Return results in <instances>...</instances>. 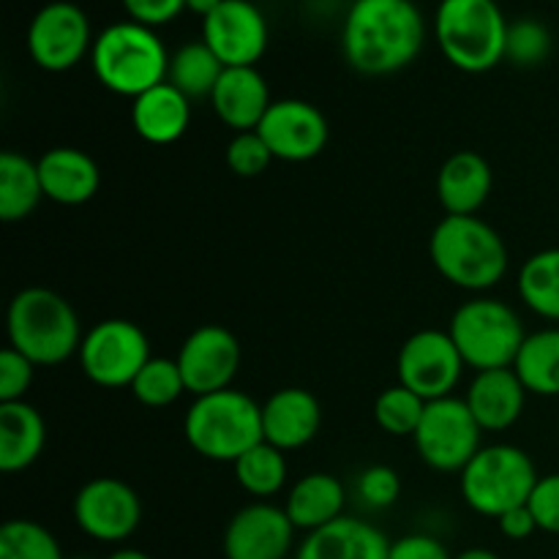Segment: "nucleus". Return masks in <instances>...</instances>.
Instances as JSON below:
<instances>
[{
	"mask_svg": "<svg viewBox=\"0 0 559 559\" xmlns=\"http://www.w3.org/2000/svg\"><path fill=\"white\" fill-rule=\"evenodd\" d=\"M426 22L413 0H355L344 16L342 52L358 74L388 76L415 63Z\"/></svg>",
	"mask_w": 559,
	"mask_h": 559,
	"instance_id": "obj_1",
	"label": "nucleus"
},
{
	"mask_svg": "<svg viewBox=\"0 0 559 559\" xmlns=\"http://www.w3.org/2000/svg\"><path fill=\"white\" fill-rule=\"evenodd\" d=\"M9 347L33 366H60L80 355L82 333L74 306L47 287H25L11 298L5 311Z\"/></svg>",
	"mask_w": 559,
	"mask_h": 559,
	"instance_id": "obj_2",
	"label": "nucleus"
},
{
	"mask_svg": "<svg viewBox=\"0 0 559 559\" xmlns=\"http://www.w3.org/2000/svg\"><path fill=\"white\" fill-rule=\"evenodd\" d=\"M431 265L445 282L467 293L497 287L508 271L502 235L480 216H445L429 238Z\"/></svg>",
	"mask_w": 559,
	"mask_h": 559,
	"instance_id": "obj_3",
	"label": "nucleus"
},
{
	"mask_svg": "<svg viewBox=\"0 0 559 559\" xmlns=\"http://www.w3.org/2000/svg\"><path fill=\"white\" fill-rule=\"evenodd\" d=\"M91 66L109 93L136 98L167 82L169 52L153 27L123 20L98 33L91 49Z\"/></svg>",
	"mask_w": 559,
	"mask_h": 559,
	"instance_id": "obj_4",
	"label": "nucleus"
},
{
	"mask_svg": "<svg viewBox=\"0 0 559 559\" xmlns=\"http://www.w3.org/2000/svg\"><path fill=\"white\" fill-rule=\"evenodd\" d=\"M183 437L197 456L235 464L257 442L265 440L262 407L235 388L197 396L186 409Z\"/></svg>",
	"mask_w": 559,
	"mask_h": 559,
	"instance_id": "obj_5",
	"label": "nucleus"
},
{
	"mask_svg": "<svg viewBox=\"0 0 559 559\" xmlns=\"http://www.w3.org/2000/svg\"><path fill=\"white\" fill-rule=\"evenodd\" d=\"M508 27L497 0H442L435 33L442 55L464 74H486L506 60Z\"/></svg>",
	"mask_w": 559,
	"mask_h": 559,
	"instance_id": "obj_6",
	"label": "nucleus"
},
{
	"mask_svg": "<svg viewBox=\"0 0 559 559\" xmlns=\"http://www.w3.org/2000/svg\"><path fill=\"white\" fill-rule=\"evenodd\" d=\"M448 333L464 364L475 371L513 369L519 349L527 338L516 309L506 300L484 295L469 298L453 311Z\"/></svg>",
	"mask_w": 559,
	"mask_h": 559,
	"instance_id": "obj_7",
	"label": "nucleus"
},
{
	"mask_svg": "<svg viewBox=\"0 0 559 559\" xmlns=\"http://www.w3.org/2000/svg\"><path fill=\"white\" fill-rule=\"evenodd\" d=\"M459 475L464 502L489 519H500L513 508L527 506L540 478L530 453L508 442L484 445Z\"/></svg>",
	"mask_w": 559,
	"mask_h": 559,
	"instance_id": "obj_8",
	"label": "nucleus"
},
{
	"mask_svg": "<svg viewBox=\"0 0 559 559\" xmlns=\"http://www.w3.org/2000/svg\"><path fill=\"white\" fill-rule=\"evenodd\" d=\"M82 374L98 388H131L142 366L153 358L145 331L131 320H102L85 333L80 347Z\"/></svg>",
	"mask_w": 559,
	"mask_h": 559,
	"instance_id": "obj_9",
	"label": "nucleus"
},
{
	"mask_svg": "<svg viewBox=\"0 0 559 559\" xmlns=\"http://www.w3.org/2000/svg\"><path fill=\"white\" fill-rule=\"evenodd\" d=\"M484 429L469 413L467 402L456 396L426 404L424 420L415 431V448L426 467L437 473H462L480 451Z\"/></svg>",
	"mask_w": 559,
	"mask_h": 559,
	"instance_id": "obj_10",
	"label": "nucleus"
},
{
	"mask_svg": "<svg viewBox=\"0 0 559 559\" xmlns=\"http://www.w3.org/2000/svg\"><path fill=\"white\" fill-rule=\"evenodd\" d=\"M464 369H467V364L459 355L451 333L435 331V328L413 333L402 344L396 358L399 385L418 393L424 402L453 396V391L462 382Z\"/></svg>",
	"mask_w": 559,
	"mask_h": 559,
	"instance_id": "obj_11",
	"label": "nucleus"
},
{
	"mask_svg": "<svg viewBox=\"0 0 559 559\" xmlns=\"http://www.w3.org/2000/svg\"><path fill=\"white\" fill-rule=\"evenodd\" d=\"M93 27L91 16L69 0H52L41 5L27 27V52L44 71H69L91 55Z\"/></svg>",
	"mask_w": 559,
	"mask_h": 559,
	"instance_id": "obj_12",
	"label": "nucleus"
},
{
	"mask_svg": "<svg viewBox=\"0 0 559 559\" xmlns=\"http://www.w3.org/2000/svg\"><path fill=\"white\" fill-rule=\"evenodd\" d=\"M74 522L98 544H123L142 522L140 495L120 478H93L76 491Z\"/></svg>",
	"mask_w": 559,
	"mask_h": 559,
	"instance_id": "obj_13",
	"label": "nucleus"
},
{
	"mask_svg": "<svg viewBox=\"0 0 559 559\" xmlns=\"http://www.w3.org/2000/svg\"><path fill=\"white\" fill-rule=\"evenodd\" d=\"M180 374L191 396H207L233 388L243 349L238 336L224 325H200L186 336L178 353Z\"/></svg>",
	"mask_w": 559,
	"mask_h": 559,
	"instance_id": "obj_14",
	"label": "nucleus"
},
{
	"mask_svg": "<svg viewBox=\"0 0 559 559\" xmlns=\"http://www.w3.org/2000/svg\"><path fill=\"white\" fill-rule=\"evenodd\" d=\"M257 134L271 147L273 158L289 164L311 162L331 140V126L320 107L304 98H278L271 104Z\"/></svg>",
	"mask_w": 559,
	"mask_h": 559,
	"instance_id": "obj_15",
	"label": "nucleus"
},
{
	"mask_svg": "<svg viewBox=\"0 0 559 559\" xmlns=\"http://www.w3.org/2000/svg\"><path fill=\"white\" fill-rule=\"evenodd\" d=\"M202 41L224 69L257 66L267 49V20L251 0H224L202 20Z\"/></svg>",
	"mask_w": 559,
	"mask_h": 559,
	"instance_id": "obj_16",
	"label": "nucleus"
},
{
	"mask_svg": "<svg viewBox=\"0 0 559 559\" xmlns=\"http://www.w3.org/2000/svg\"><path fill=\"white\" fill-rule=\"evenodd\" d=\"M295 524L287 511L271 502H251L229 519L224 530L227 559H287L295 544Z\"/></svg>",
	"mask_w": 559,
	"mask_h": 559,
	"instance_id": "obj_17",
	"label": "nucleus"
},
{
	"mask_svg": "<svg viewBox=\"0 0 559 559\" xmlns=\"http://www.w3.org/2000/svg\"><path fill=\"white\" fill-rule=\"evenodd\" d=\"M322 426V407L306 388H282L262 404V437L289 453L306 448Z\"/></svg>",
	"mask_w": 559,
	"mask_h": 559,
	"instance_id": "obj_18",
	"label": "nucleus"
},
{
	"mask_svg": "<svg viewBox=\"0 0 559 559\" xmlns=\"http://www.w3.org/2000/svg\"><path fill=\"white\" fill-rule=\"evenodd\" d=\"M271 87L257 66H240V69H224L216 91L211 96V107L216 118L235 134L240 131H257L265 112L271 109Z\"/></svg>",
	"mask_w": 559,
	"mask_h": 559,
	"instance_id": "obj_19",
	"label": "nucleus"
},
{
	"mask_svg": "<svg viewBox=\"0 0 559 559\" xmlns=\"http://www.w3.org/2000/svg\"><path fill=\"white\" fill-rule=\"evenodd\" d=\"M36 164L44 197L58 202V205H85L96 197L98 186H102L98 164L80 147H49Z\"/></svg>",
	"mask_w": 559,
	"mask_h": 559,
	"instance_id": "obj_20",
	"label": "nucleus"
},
{
	"mask_svg": "<svg viewBox=\"0 0 559 559\" xmlns=\"http://www.w3.org/2000/svg\"><path fill=\"white\" fill-rule=\"evenodd\" d=\"M484 431H506L524 415L527 388L513 369L478 371L464 396Z\"/></svg>",
	"mask_w": 559,
	"mask_h": 559,
	"instance_id": "obj_21",
	"label": "nucleus"
},
{
	"mask_svg": "<svg viewBox=\"0 0 559 559\" xmlns=\"http://www.w3.org/2000/svg\"><path fill=\"white\" fill-rule=\"evenodd\" d=\"M391 540L364 519L342 516L328 527L309 533L295 559H388Z\"/></svg>",
	"mask_w": 559,
	"mask_h": 559,
	"instance_id": "obj_22",
	"label": "nucleus"
},
{
	"mask_svg": "<svg viewBox=\"0 0 559 559\" xmlns=\"http://www.w3.org/2000/svg\"><path fill=\"white\" fill-rule=\"evenodd\" d=\"M495 186L489 162L475 151H459L445 158L437 175V197L448 216H478Z\"/></svg>",
	"mask_w": 559,
	"mask_h": 559,
	"instance_id": "obj_23",
	"label": "nucleus"
},
{
	"mask_svg": "<svg viewBox=\"0 0 559 559\" xmlns=\"http://www.w3.org/2000/svg\"><path fill=\"white\" fill-rule=\"evenodd\" d=\"M191 98L169 82L151 87L131 104V126L151 145H173L189 131Z\"/></svg>",
	"mask_w": 559,
	"mask_h": 559,
	"instance_id": "obj_24",
	"label": "nucleus"
},
{
	"mask_svg": "<svg viewBox=\"0 0 559 559\" xmlns=\"http://www.w3.org/2000/svg\"><path fill=\"white\" fill-rule=\"evenodd\" d=\"M344 506H347V489L331 473L304 475L298 484H293V489L287 491V500H284L289 522L306 535L342 519Z\"/></svg>",
	"mask_w": 559,
	"mask_h": 559,
	"instance_id": "obj_25",
	"label": "nucleus"
},
{
	"mask_svg": "<svg viewBox=\"0 0 559 559\" xmlns=\"http://www.w3.org/2000/svg\"><path fill=\"white\" fill-rule=\"evenodd\" d=\"M47 445L44 415L27 402L0 404V469L22 473L38 462Z\"/></svg>",
	"mask_w": 559,
	"mask_h": 559,
	"instance_id": "obj_26",
	"label": "nucleus"
},
{
	"mask_svg": "<svg viewBox=\"0 0 559 559\" xmlns=\"http://www.w3.org/2000/svg\"><path fill=\"white\" fill-rule=\"evenodd\" d=\"M44 200L38 164L16 151L0 153V218L16 224L31 216Z\"/></svg>",
	"mask_w": 559,
	"mask_h": 559,
	"instance_id": "obj_27",
	"label": "nucleus"
},
{
	"mask_svg": "<svg viewBox=\"0 0 559 559\" xmlns=\"http://www.w3.org/2000/svg\"><path fill=\"white\" fill-rule=\"evenodd\" d=\"M513 371L533 396H559V328L527 333Z\"/></svg>",
	"mask_w": 559,
	"mask_h": 559,
	"instance_id": "obj_28",
	"label": "nucleus"
},
{
	"mask_svg": "<svg viewBox=\"0 0 559 559\" xmlns=\"http://www.w3.org/2000/svg\"><path fill=\"white\" fill-rule=\"evenodd\" d=\"M222 74L224 63L205 41H189L175 49V55H169L167 82L178 87L186 98H211Z\"/></svg>",
	"mask_w": 559,
	"mask_h": 559,
	"instance_id": "obj_29",
	"label": "nucleus"
},
{
	"mask_svg": "<svg viewBox=\"0 0 559 559\" xmlns=\"http://www.w3.org/2000/svg\"><path fill=\"white\" fill-rule=\"evenodd\" d=\"M524 306L544 320L559 322V249L535 251L519 271Z\"/></svg>",
	"mask_w": 559,
	"mask_h": 559,
	"instance_id": "obj_30",
	"label": "nucleus"
},
{
	"mask_svg": "<svg viewBox=\"0 0 559 559\" xmlns=\"http://www.w3.org/2000/svg\"><path fill=\"white\" fill-rule=\"evenodd\" d=\"M233 469L235 480L246 495L267 500V497H276L287 484V453L262 440L251 451H246L233 464Z\"/></svg>",
	"mask_w": 559,
	"mask_h": 559,
	"instance_id": "obj_31",
	"label": "nucleus"
},
{
	"mask_svg": "<svg viewBox=\"0 0 559 559\" xmlns=\"http://www.w3.org/2000/svg\"><path fill=\"white\" fill-rule=\"evenodd\" d=\"M131 393L142 407L164 409L178 402L186 391L183 374H180L178 360L173 358H151L142 366L140 374L131 382Z\"/></svg>",
	"mask_w": 559,
	"mask_h": 559,
	"instance_id": "obj_32",
	"label": "nucleus"
},
{
	"mask_svg": "<svg viewBox=\"0 0 559 559\" xmlns=\"http://www.w3.org/2000/svg\"><path fill=\"white\" fill-rule=\"evenodd\" d=\"M0 559H63V549L44 524L11 519L0 527Z\"/></svg>",
	"mask_w": 559,
	"mask_h": 559,
	"instance_id": "obj_33",
	"label": "nucleus"
},
{
	"mask_svg": "<svg viewBox=\"0 0 559 559\" xmlns=\"http://www.w3.org/2000/svg\"><path fill=\"white\" fill-rule=\"evenodd\" d=\"M426 404L418 393L404 385H391L377 396L374 420L385 435L415 437L420 420H424Z\"/></svg>",
	"mask_w": 559,
	"mask_h": 559,
	"instance_id": "obj_34",
	"label": "nucleus"
},
{
	"mask_svg": "<svg viewBox=\"0 0 559 559\" xmlns=\"http://www.w3.org/2000/svg\"><path fill=\"white\" fill-rule=\"evenodd\" d=\"M551 52V33L538 20H516L508 27L506 60L519 69H535Z\"/></svg>",
	"mask_w": 559,
	"mask_h": 559,
	"instance_id": "obj_35",
	"label": "nucleus"
},
{
	"mask_svg": "<svg viewBox=\"0 0 559 559\" xmlns=\"http://www.w3.org/2000/svg\"><path fill=\"white\" fill-rule=\"evenodd\" d=\"M273 162L271 147L257 131H240L227 145V167L238 178H260Z\"/></svg>",
	"mask_w": 559,
	"mask_h": 559,
	"instance_id": "obj_36",
	"label": "nucleus"
},
{
	"mask_svg": "<svg viewBox=\"0 0 559 559\" xmlns=\"http://www.w3.org/2000/svg\"><path fill=\"white\" fill-rule=\"evenodd\" d=\"M358 497L364 500V506L374 508V511L396 506L402 497V478L393 467L371 464L358 475Z\"/></svg>",
	"mask_w": 559,
	"mask_h": 559,
	"instance_id": "obj_37",
	"label": "nucleus"
},
{
	"mask_svg": "<svg viewBox=\"0 0 559 559\" xmlns=\"http://www.w3.org/2000/svg\"><path fill=\"white\" fill-rule=\"evenodd\" d=\"M33 371L36 366L16 353L14 347H5L0 353V404L25 402V393L33 385Z\"/></svg>",
	"mask_w": 559,
	"mask_h": 559,
	"instance_id": "obj_38",
	"label": "nucleus"
},
{
	"mask_svg": "<svg viewBox=\"0 0 559 559\" xmlns=\"http://www.w3.org/2000/svg\"><path fill=\"white\" fill-rule=\"evenodd\" d=\"M527 508L533 511L538 530L559 535V473L538 478L533 495H530Z\"/></svg>",
	"mask_w": 559,
	"mask_h": 559,
	"instance_id": "obj_39",
	"label": "nucleus"
},
{
	"mask_svg": "<svg viewBox=\"0 0 559 559\" xmlns=\"http://www.w3.org/2000/svg\"><path fill=\"white\" fill-rule=\"evenodd\" d=\"M129 20L147 27H162L186 11V0H120Z\"/></svg>",
	"mask_w": 559,
	"mask_h": 559,
	"instance_id": "obj_40",
	"label": "nucleus"
},
{
	"mask_svg": "<svg viewBox=\"0 0 559 559\" xmlns=\"http://www.w3.org/2000/svg\"><path fill=\"white\" fill-rule=\"evenodd\" d=\"M388 559H453L440 538L426 533H409L391 540Z\"/></svg>",
	"mask_w": 559,
	"mask_h": 559,
	"instance_id": "obj_41",
	"label": "nucleus"
},
{
	"mask_svg": "<svg viewBox=\"0 0 559 559\" xmlns=\"http://www.w3.org/2000/svg\"><path fill=\"white\" fill-rule=\"evenodd\" d=\"M497 524H500V533L506 535L508 540H524L538 530L533 511H530L527 506H519L513 508V511L502 513V516L497 519Z\"/></svg>",
	"mask_w": 559,
	"mask_h": 559,
	"instance_id": "obj_42",
	"label": "nucleus"
},
{
	"mask_svg": "<svg viewBox=\"0 0 559 559\" xmlns=\"http://www.w3.org/2000/svg\"><path fill=\"white\" fill-rule=\"evenodd\" d=\"M224 0H186V11H191V14H200L202 20H205L207 14H213V11L222 5Z\"/></svg>",
	"mask_w": 559,
	"mask_h": 559,
	"instance_id": "obj_43",
	"label": "nucleus"
},
{
	"mask_svg": "<svg viewBox=\"0 0 559 559\" xmlns=\"http://www.w3.org/2000/svg\"><path fill=\"white\" fill-rule=\"evenodd\" d=\"M453 559H500V555H495L491 549H467Z\"/></svg>",
	"mask_w": 559,
	"mask_h": 559,
	"instance_id": "obj_44",
	"label": "nucleus"
},
{
	"mask_svg": "<svg viewBox=\"0 0 559 559\" xmlns=\"http://www.w3.org/2000/svg\"><path fill=\"white\" fill-rule=\"evenodd\" d=\"M107 559H153V557H147L145 551H140V549H118V551H112Z\"/></svg>",
	"mask_w": 559,
	"mask_h": 559,
	"instance_id": "obj_45",
	"label": "nucleus"
},
{
	"mask_svg": "<svg viewBox=\"0 0 559 559\" xmlns=\"http://www.w3.org/2000/svg\"><path fill=\"white\" fill-rule=\"evenodd\" d=\"M557 437H559V418H557Z\"/></svg>",
	"mask_w": 559,
	"mask_h": 559,
	"instance_id": "obj_46",
	"label": "nucleus"
},
{
	"mask_svg": "<svg viewBox=\"0 0 559 559\" xmlns=\"http://www.w3.org/2000/svg\"><path fill=\"white\" fill-rule=\"evenodd\" d=\"M76 559H85V557H76Z\"/></svg>",
	"mask_w": 559,
	"mask_h": 559,
	"instance_id": "obj_47",
	"label": "nucleus"
}]
</instances>
